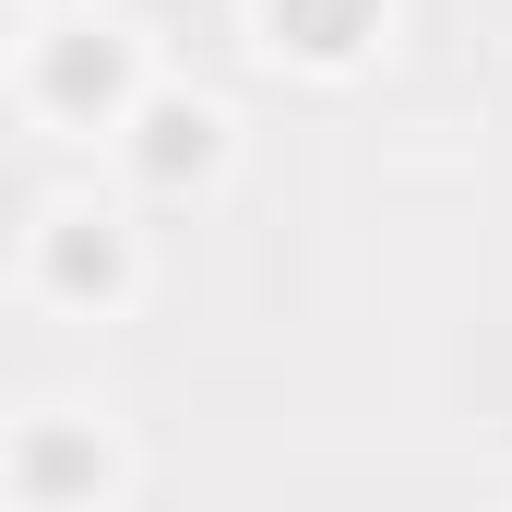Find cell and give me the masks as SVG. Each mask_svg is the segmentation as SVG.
<instances>
[{
	"label": "cell",
	"instance_id": "obj_1",
	"mask_svg": "<svg viewBox=\"0 0 512 512\" xmlns=\"http://www.w3.org/2000/svg\"><path fill=\"white\" fill-rule=\"evenodd\" d=\"M274 24H298V48H346L358 36V0H274Z\"/></svg>",
	"mask_w": 512,
	"mask_h": 512
},
{
	"label": "cell",
	"instance_id": "obj_2",
	"mask_svg": "<svg viewBox=\"0 0 512 512\" xmlns=\"http://www.w3.org/2000/svg\"><path fill=\"white\" fill-rule=\"evenodd\" d=\"M108 84H120V60H108V48H96V60H84V48L60 60V96H108Z\"/></svg>",
	"mask_w": 512,
	"mask_h": 512
},
{
	"label": "cell",
	"instance_id": "obj_3",
	"mask_svg": "<svg viewBox=\"0 0 512 512\" xmlns=\"http://www.w3.org/2000/svg\"><path fill=\"white\" fill-rule=\"evenodd\" d=\"M179 155H203V120H179V108H167V120H155V167H179Z\"/></svg>",
	"mask_w": 512,
	"mask_h": 512
}]
</instances>
